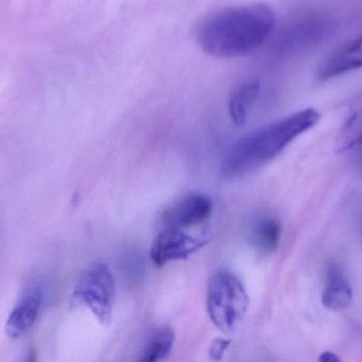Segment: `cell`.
Here are the masks:
<instances>
[{
	"label": "cell",
	"instance_id": "1",
	"mask_svg": "<svg viewBox=\"0 0 362 362\" xmlns=\"http://www.w3.org/2000/svg\"><path fill=\"white\" fill-rule=\"evenodd\" d=\"M274 26L276 15L266 4L229 6L202 19L196 38L204 52L231 59L261 48L272 35Z\"/></svg>",
	"mask_w": 362,
	"mask_h": 362
},
{
	"label": "cell",
	"instance_id": "2",
	"mask_svg": "<svg viewBox=\"0 0 362 362\" xmlns=\"http://www.w3.org/2000/svg\"><path fill=\"white\" fill-rule=\"evenodd\" d=\"M320 120V113L306 108L265 125L240 138L228 151L221 166L223 178H236L255 171L278 157L291 142Z\"/></svg>",
	"mask_w": 362,
	"mask_h": 362
},
{
	"label": "cell",
	"instance_id": "3",
	"mask_svg": "<svg viewBox=\"0 0 362 362\" xmlns=\"http://www.w3.org/2000/svg\"><path fill=\"white\" fill-rule=\"evenodd\" d=\"M249 304L246 288L233 273L217 272L209 281L206 310L213 324L223 333H232L238 329L246 317Z\"/></svg>",
	"mask_w": 362,
	"mask_h": 362
},
{
	"label": "cell",
	"instance_id": "4",
	"mask_svg": "<svg viewBox=\"0 0 362 362\" xmlns=\"http://www.w3.org/2000/svg\"><path fill=\"white\" fill-rule=\"evenodd\" d=\"M116 285L112 271L104 264L89 267L76 283L74 300L86 306L101 324L112 322Z\"/></svg>",
	"mask_w": 362,
	"mask_h": 362
},
{
	"label": "cell",
	"instance_id": "5",
	"mask_svg": "<svg viewBox=\"0 0 362 362\" xmlns=\"http://www.w3.org/2000/svg\"><path fill=\"white\" fill-rule=\"evenodd\" d=\"M206 235L189 233V229L165 227L153 242L151 259L159 267L171 261L189 259L208 244Z\"/></svg>",
	"mask_w": 362,
	"mask_h": 362
},
{
	"label": "cell",
	"instance_id": "6",
	"mask_svg": "<svg viewBox=\"0 0 362 362\" xmlns=\"http://www.w3.org/2000/svg\"><path fill=\"white\" fill-rule=\"evenodd\" d=\"M212 210L213 202L208 196L192 193L165 210L163 222L167 227L193 229L206 222Z\"/></svg>",
	"mask_w": 362,
	"mask_h": 362
},
{
	"label": "cell",
	"instance_id": "7",
	"mask_svg": "<svg viewBox=\"0 0 362 362\" xmlns=\"http://www.w3.org/2000/svg\"><path fill=\"white\" fill-rule=\"evenodd\" d=\"M44 301V289L40 284L30 285L6 323V333L13 339L27 333L37 319Z\"/></svg>",
	"mask_w": 362,
	"mask_h": 362
},
{
	"label": "cell",
	"instance_id": "8",
	"mask_svg": "<svg viewBox=\"0 0 362 362\" xmlns=\"http://www.w3.org/2000/svg\"><path fill=\"white\" fill-rule=\"evenodd\" d=\"M353 301V290L344 270L332 265L327 270V282L322 293V304L332 312L348 310Z\"/></svg>",
	"mask_w": 362,
	"mask_h": 362
},
{
	"label": "cell",
	"instance_id": "9",
	"mask_svg": "<svg viewBox=\"0 0 362 362\" xmlns=\"http://www.w3.org/2000/svg\"><path fill=\"white\" fill-rule=\"evenodd\" d=\"M362 68V35L332 55L321 66L319 78L329 80Z\"/></svg>",
	"mask_w": 362,
	"mask_h": 362
},
{
	"label": "cell",
	"instance_id": "10",
	"mask_svg": "<svg viewBox=\"0 0 362 362\" xmlns=\"http://www.w3.org/2000/svg\"><path fill=\"white\" fill-rule=\"evenodd\" d=\"M259 81L250 80L232 91L229 99V114L236 125H243L246 123L248 112L259 96Z\"/></svg>",
	"mask_w": 362,
	"mask_h": 362
},
{
	"label": "cell",
	"instance_id": "11",
	"mask_svg": "<svg viewBox=\"0 0 362 362\" xmlns=\"http://www.w3.org/2000/svg\"><path fill=\"white\" fill-rule=\"evenodd\" d=\"M282 227L274 217H262L253 225L251 239L255 248L264 254L276 252L280 244Z\"/></svg>",
	"mask_w": 362,
	"mask_h": 362
},
{
	"label": "cell",
	"instance_id": "12",
	"mask_svg": "<svg viewBox=\"0 0 362 362\" xmlns=\"http://www.w3.org/2000/svg\"><path fill=\"white\" fill-rule=\"evenodd\" d=\"M175 342V334L170 327H163L153 334L144 348L141 361L157 362L169 356Z\"/></svg>",
	"mask_w": 362,
	"mask_h": 362
},
{
	"label": "cell",
	"instance_id": "13",
	"mask_svg": "<svg viewBox=\"0 0 362 362\" xmlns=\"http://www.w3.org/2000/svg\"><path fill=\"white\" fill-rule=\"evenodd\" d=\"M362 136V103L354 108L340 132L337 142V152L352 150Z\"/></svg>",
	"mask_w": 362,
	"mask_h": 362
},
{
	"label": "cell",
	"instance_id": "14",
	"mask_svg": "<svg viewBox=\"0 0 362 362\" xmlns=\"http://www.w3.org/2000/svg\"><path fill=\"white\" fill-rule=\"evenodd\" d=\"M230 344L231 342L227 339H223V338H218V339H215L214 341L211 344L210 348V357L213 361H221L225 356L226 352H227L228 349H229Z\"/></svg>",
	"mask_w": 362,
	"mask_h": 362
},
{
	"label": "cell",
	"instance_id": "15",
	"mask_svg": "<svg viewBox=\"0 0 362 362\" xmlns=\"http://www.w3.org/2000/svg\"><path fill=\"white\" fill-rule=\"evenodd\" d=\"M353 149L356 150L357 166H358L359 172L362 176V136Z\"/></svg>",
	"mask_w": 362,
	"mask_h": 362
},
{
	"label": "cell",
	"instance_id": "16",
	"mask_svg": "<svg viewBox=\"0 0 362 362\" xmlns=\"http://www.w3.org/2000/svg\"><path fill=\"white\" fill-rule=\"evenodd\" d=\"M319 361L338 362L340 361V358L335 354V353L327 351V352H323L322 354L320 355V357H319Z\"/></svg>",
	"mask_w": 362,
	"mask_h": 362
},
{
	"label": "cell",
	"instance_id": "17",
	"mask_svg": "<svg viewBox=\"0 0 362 362\" xmlns=\"http://www.w3.org/2000/svg\"><path fill=\"white\" fill-rule=\"evenodd\" d=\"M361 238H362V219H361Z\"/></svg>",
	"mask_w": 362,
	"mask_h": 362
}]
</instances>
